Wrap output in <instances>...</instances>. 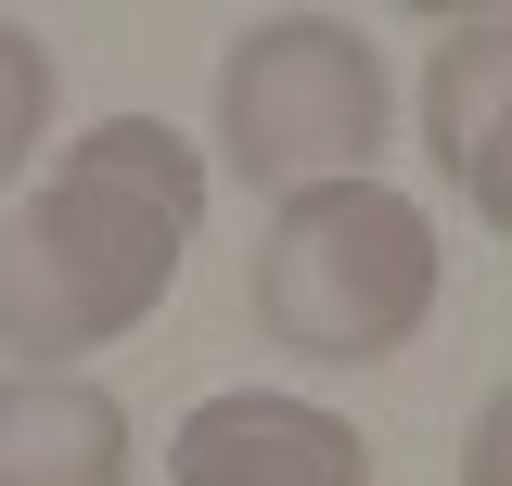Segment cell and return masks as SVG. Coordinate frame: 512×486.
<instances>
[{
  "instance_id": "6da1fadb",
  "label": "cell",
  "mask_w": 512,
  "mask_h": 486,
  "mask_svg": "<svg viewBox=\"0 0 512 486\" xmlns=\"http://www.w3.org/2000/svg\"><path fill=\"white\" fill-rule=\"evenodd\" d=\"M205 231V154L167 116H103L52 154V180L0 218V359L64 371L141 333Z\"/></svg>"
},
{
  "instance_id": "7a4b0ae2",
  "label": "cell",
  "mask_w": 512,
  "mask_h": 486,
  "mask_svg": "<svg viewBox=\"0 0 512 486\" xmlns=\"http://www.w3.org/2000/svg\"><path fill=\"white\" fill-rule=\"evenodd\" d=\"M244 307H256L269 346H295L320 371H372L436 307V218L410 192H384V180L282 192L256 256H244Z\"/></svg>"
},
{
  "instance_id": "3957f363",
  "label": "cell",
  "mask_w": 512,
  "mask_h": 486,
  "mask_svg": "<svg viewBox=\"0 0 512 486\" xmlns=\"http://www.w3.org/2000/svg\"><path fill=\"white\" fill-rule=\"evenodd\" d=\"M384 154V64L346 13H244L218 52V167L244 192L372 180Z\"/></svg>"
},
{
  "instance_id": "277c9868",
  "label": "cell",
  "mask_w": 512,
  "mask_h": 486,
  "mask_svg": "<svg viewBox=\"0 0 512 486\" xmlns=\"http://www.w3.org/2000/svg\"><path fill=\"white\" fill-rule=\"evenodd\" d=\"M167 486H372V448H359V423H333L320 397L231 384V397H205L167 435Z\"/></svg>"
},
{
  "instance_id": "5b68a950",
  "label": "cell",
  "mask_w": 512,
  "mask_h": 486,
  "mask_svg": "<svg viewBox=\"0 0 512 486\" xmlns=\"http://www.w3.org/2000/svg\"><path fill=\"white\" fill-rule=\"evenodd\" d=\"M0 486H128V410L90 371H0Z\"/></svg>"
},
{
  "instance_id": "8992f818",
  "label": "cell",
  "mask_w": 512,
  "mask_h": 486,
  "mask_svg": "<svg viewBox=\"0 0 512 486\" xmlns=\"http://www.w3.org/2000/svg\"><path fill=\"white\" fill-rule=\"evenodd\" d=\"M500 64H512V26H500V13L448 26L436 64H423V141H436V167L461 180V205H474L487 231L512 218V167H500Z\"/></svg>"
},
{
  "instance_id": "52a82bcc",
  "label": "cell",
  "mask_w": 512,
  "mask_h": 486,
  "mask_svg": "<svg viewBox=\"0 0 512 486\" xmlns=\"http://www.w3.org/2000/svg\"><path fill=\"white\" fill-rule=\"evenodd\" d=\"M52 141V39L0 13V192L26 180V154Z\"/></svg>"
}]
</instances>
